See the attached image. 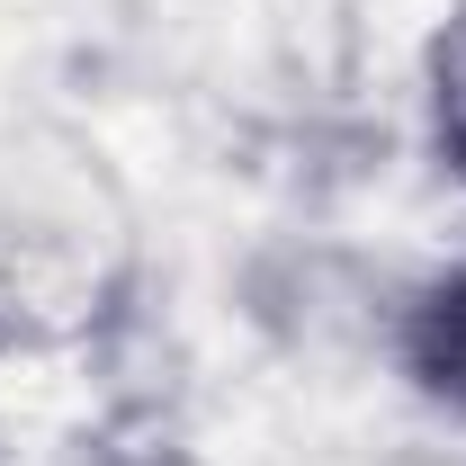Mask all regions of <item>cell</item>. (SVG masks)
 Masks as SVG:
<instances>
[{
  "mask_svg": "<svg viewBox=\"0 0 466 466\" xmlns=\"http://www.w3.org/2000/svg\"><path fill=\"white\" fill-rule=\"evenodd\" d=\"M421 368H431L440 404L466 421V279H458V288H440V305H431V341H421Z\"/></svg>",
  "mask_w": 466,
  "mask_h": 466,
  "instance_id": "obj_1",
  "label": "cell"
},
{
  "mask_svg": "<svg viewBox=\"0 0 466 466\" xmlns=\"http://www.w3.org/2000/svg\"><path fill=\"white\" fill-rule=\"evenodd\" d=\"M440 144H449V162L466 171V18L449 27V46H440Z\"/></svg>",
  "mask_w": 466,
  "mask_h": 466,
  "instance_id": "obj_2",
  "label": "cell"
}]
</instances>
